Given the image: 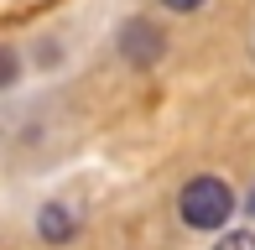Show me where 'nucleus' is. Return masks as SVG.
Returning a JSON list of instances; mask_svg holds the SVG:
<instances>
[{"label": "nucleus", "instance_id": "f257e3e1", "mask_svg": "<svg viewBox=\"0 0 255 250\" xmlns=\"http://www.w3.org/2000/svg\"><path fill=\"white\" fill-rule=\"evenodd\" d=\"M177 209H182V224H193V230H219V224L235 214V198H229V188L219 183V177H193V183L182 188Z\"/></svg>", "mask_w": 255, "mask_h": 250}, {"label": "nucleus", "instance_id": "f03ea898", "mask_svg": "<svg viewBox=\"0 0 255 250\" xmlns=\"http://www.w3.org/2000/svg\"><path fill=\"white\" fill-rule=\"evenodd\" d=\"M156 42H161V37H156V26H146V21H130V26H125V52H130L135 63H151L156 52H161Z\"/></svg>", "mask_w": 255, "mask_h": 250}, {"label": "nucleus", "instance_id": "7ed1b4c3", "mask_svg": "<svg viewBox=\"0 0 255 250\" xmlns=\"http://www.w3.org/2000/svg\"><path fill=\"white\" fill-rule=\"evenodd\" d=\"M37 230L47 235V240H68V235H73V219H68V209H42V219H37Z\"/></svg>", "mask_w": 255, "mask_h": 250}, {"label": "nucleus", "instance_id": "20e7f679", "mask_svg": "<svg viewBox=\"0 0 255 250\" xmlns=\"http://www.w3.org/2000/svg\"><path fill=\"white\" fill-rule=\"evenodd\" d=\"M219 250H255V235H224Z\"/></svg>", "mask_w": 255, "mask_h": 250}, {"label": "nucleus", "instance_id": "39448f33", "mask_svg": "<svg viewBox=\"0 0 255 250\" xmlns=\"http://www.w3.org/2000/svg\"><path fill=\"white\" fill-rule=\"evenodd\" d=\"M167 5H172V10H198L203 0H167Z\"/></svg>", "mask_w": 255, "mask_h": 250}, {"label": "nucleus", "instance_id": "423d86ee", "mask_svg": "<svg viewBox=\"0 0 255 250\" xmlns=\"http://www.w3.org/2000/svg\"><path fill=\"white\" fill-rule=\"evenodd\" d=\"M250 214H255V188H250Z\"/></svg>", "mask_w": 255, "mask_h": 250}]
</instances>
